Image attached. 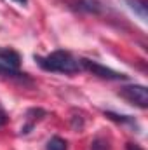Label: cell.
Segmentation results:
<instances>
[{
  "instance_id": "obj_1",
  "label": "cell",
  "mask_w": 148,
  "mask_h": 150,
  "mask_svg": "<svg viewBox=\"0 0 148 150\" xmlns=\"http://www.w3.org/2000/svg\"><path fill=\"white\" fill-rule=\"evenodd\" d=\"M33 59H35V63H37L42 70L52 72V74L75 75L82 70L78 59H75L68 51H63V49H58V51H54V52H51L47 56L35 54Z\"/></svg>"
},
{
  "instance_id": "obj_2",
  "label": "cell",
  "mask_w": 148,
  "mask_h": 150,
  "mask_svg": "<svg viewBox=\"0 0 148 150\" xmlns=\"http://www.w3.org/2000/svg\"><path fill=\"white\" fill-rule=\"evenodd\" d=\"M78 63H80V68H82V70L96 75V77H99V79H106V80H127V79H129V75L122 74V72H117V70H113V68H108V67H105V65H101V63H98V61H94V59L80 58Z\"/></svg>"
},
{
  "instance_id": "obj_3",
  "label": "cell",
  "mask_w": 148,
  "mask_h": 150,
  "mask_svg": "<svg viewBox=\"0 0 148 150\" xmlns=\"http://www.w3.org/2000/svg\"><path fill=\"white\" fill-rule=\"evenodd\" d=\"M118 96L124 98L129 105H134L138 108H148V89L141 84L122 86L118 91Z\"/></svg>"
},
{
  "instance_id": "obj_4",
  "label": "cell",
  "mask_w": 148,
  "mask_h": 150,
  "mask_svg": "<svg viewBox=\"0 0 148 150\" xmlns=\"http://www.w3.org/2000/svg\"><path fill=\"white\" fill-rule=\"evenodd\" d=\"M44 117H47V112L44 110V108H30L26 115H25V126L21 127V134H28L33 127H35V124H37L38 120H42Z\"/></svg>"
},
{
  "instance_id": "obj_5",
  "label": "cell",
  "mask_w": 148,
  "mask_h": 150,
  "mask_svg": "<svg viewBox=\"0 0 148 150\" xmlns=\"http://www.w3.org/2000/svg\"><path fill=\"white\" fill-rule=\"evenodd\" d=\"M0 75L7 77V79H12V80H16L19 84H25V86H33V80L28 74H23V72H19L16 68H11V67H5L2 63H0Z\"/></svg>"
},
{
  "instance_id": "obj_6",
  "label": "cell",
  "mask_w": 148,
  "mask_h": 150,
  "mask_svg": "<svg viewBox=\"0 0 148 150\" xmlns=\"http://www.w3.org/2000/svg\"><path fill=\"white\" fill-rule=\"evenodd\" d=\"M0 63L18 70L21 65V56L18 51H14L11 47H0Z\"/></svg>"
},
{
  "instance_id": "obj_7",
  "label": "cell",
  "mask_w": 148,
  "mask_h": 150,
  "mask_svg": "<svg viewBox=\"0 0 148 150\" xmlns=\"http://www.w3.org/2000/svg\"><path fill=\"white\" fill-rule=\"evenodd\" d=\"M75 4L80 12H87V14H94V16H99L105 11V5L98 0H77Z\"/></svg>"
},
{
  "instance_id": "obj_8",
  "label": "cell",
  "mask_w": 148,
  "mask_h": 150,
  "mask_svg": "<svg viewBox=\"0 0 148 150\" xmlns=\"http://www.w3.org/2000/svg\"><path fill=\"white\" fill-rule=\"evenodd\" d=\"M103 113H105L106 119H110V120H113V122H118V124H129L131 127H138L134 117H131V115H120V113L110 112V110H105Z\"/></svg>"
},
{
  "instance_id": "obj_9",
  "label": "cell",
  "mask_w": 148,
  "mask_h": 150,
  "mask_svg": "<svg viewBox=\"0 0 148 150\" xmlns=\"http://www.w3.org/2000/svg\"><path fill=\"white\" fill-rule=\"evenodd\" d=\"M125 2L141 18V21H147V0H125Z\"/></svg>"
},
{
  "instance_id": "obj_10",
  "label": "cell",
  "mask_w": 148,
  "mask_h": 150,
  "mask_svg": "<svg viewBox=\"0 0 148 150\" xmlns=\"http://www.w3.org/2000/svg\"><path fill=\"white\" fill-rule=\"evenodd\" d=\"M47 150H68V143L66 140H63L61 136H52L49 142H47Z\"/></svg>"
},
{
  "instance_id": "obj_11",
  "label": "cell",
  "mask_w": 148,
  "mask_h": 150,
  "mask_svg": "<svg viewBox=\"0 0 148 150\" xmlns=\"http://www.w3.org/2000/svg\"><path fill=\"white\" fill-rule=\"evenodd\" d=\"M110 149H111L110 142L103 136H98L91 142V150H110Z\"/></svg>"
},
{
  "instance_id": "obj_12",
  "label": "cell",
  "mask_w": 148,
  "mask_h": 150,
  "mask_svg": "<svg viewBox=\"0 0 148 150\" xmlns=\"http://www.w3.org/2000/svg\"><path fill=\"white\" fill-rule=\"evenodd\" d=\"M7 122H9V113L5 112V110H4V107L0 105V127H2V126H5Z\"/></svg>"
},
{
  "instance_id": "obj_13",
  "label": "cell",
  "mask_w": 148,
  "mask_h": 150,
  "mask_svg": "<svg viewBox=\"0 0 148 150\" xmlns=\"http://www.w3.org/2000/svg\"><path fill=\"white\" fill-rule=\"evenodd\" d=\"M125 150H143L140 145H136V143H127L125 145Z\"/></svg>"
},
{
  "instance_id": "obj_14",
  "label": "cell",
  "mask_w": 148,
  "mask_h": 150,
  "mask_svg": "<svg viewBox=\"0 0 148 150\" xmlns=\"http://www.w3.org/2000/svg\"><path fill=\"white\" fill-rule=\"evenodd\" d=\"M12 2H16V4H19V5H26V4H28V0H12Z\"/></svg>"
}]
</instances>
